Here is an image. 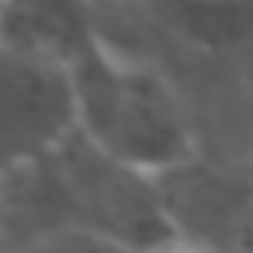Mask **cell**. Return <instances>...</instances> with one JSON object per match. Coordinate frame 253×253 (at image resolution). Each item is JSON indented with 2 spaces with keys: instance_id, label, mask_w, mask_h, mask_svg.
Listing matches in <instances>:
<instances>
[{
  "instance_id": "3",
  "label": "cell",
  "mask_w": 253,
  "mask_h": 253,
  "mask_svg": "<svg viewBox=\"0 0 253 253\" xmlns=\"http://www.w3.org/2000/svg\"><path fill=\"white\" fill-rule=\"evenodd\" d=\"M154 178L178 249H253V150L206 154L198 146Z\"/></svg>"
},
{
  "instance_id": "5",
  "label": "cell",
  "mask_w": 253,
  "mask_h": 253,
  "mask_svg": "<svg viewBox=\"0 0 253 253\" xmlns=\"http://www.w3.org/2000/svg\"><path fill=\"white\" fill-rule=\"evenodd\" d=\"M154 12L194 43H237L253 32V0H150Z\"/></svg>"
},
{
  "instance_id": "1",
  "label": "cell",
  "mask_w": 253,
  "mask_h": 253,
  "mask_svg": "<svg viewBox=\"0 0 253 253\" xmlns=\"http://www.w3.org/2000/svg\"><path fill=\"white\" fill-rule=\"evenodd\" d=\"M0 237L20 245L178 249L158 178L99 146L83 126L0 174Z\"/></svg>"
},
{
  "instance_id": "4",
  "label": "cell",
  "mask_w": 253,
  "mask_h": 253,
  "mask_svg": "<svg viewBox=\"0 0 253 253\" xmlns=\"http://www.w3.org/2000/svg\"><path fill=\"white\" fill-rule=\"evenodd\" d=\"M79 126L63 59L0 40V174L51 150Z\"/></svg>"
},
{
  "instance_id": "2",
  "label": "cell",
  "mask_w": 253,
  "mask_h": 253,
  "mask_svg": "<svg viewBox=\"0 0 253 253\" xmlns=\"http://www.w3.org/2000/svg\"><path fill=\"white\" fill-rule=\"evenodd\" d=\"M67 71L79 126L123 162L158 174L198 150L174 87L154 67L107 43L103 32L67 59Z\"/></svg>"
},
{
  "instance_id": "6",
  "label": "cell",
  "mask_w": 253,
  "mask_h": 253,
  "mask_svg": "<svg viewBox=\"0 0 253 253\" xmlns=\"http://www.w3.org/2000/svg\"><path fill=\"white\" fill-rule=\"evenodd\" d=\"M0 16H4V0H0Z\"/></svg>"
}]
</instances>
